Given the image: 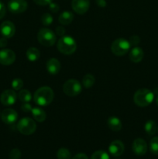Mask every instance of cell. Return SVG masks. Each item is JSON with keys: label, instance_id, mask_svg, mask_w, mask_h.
<instances>
[{"label": "cell", "instance_id": "484cf974", "mask_svg": "<svg viewBox=\"0 0 158 159\" xmlns=\"http://www.w3.org/2000/svg\"><path fill=\"white\" fill-rule=\"evenodd\" d=\"M57 156L58 159H71V153L68 149L62 148L58 150Z\"/></svg>", "mask_w": 158, "mask_h": 159}, {"label": "cell", "instance_id": "603a6c76", "mask_svg": "<svg viewBox=\"0 0 158 159\" xmlns=\"http://www.w3.org/2000/svg\"><path fill=\"white\" fill-rule=\"evenodd\" d=\"M94 82H95V79H94V75L90 73L85 75L82 79V84L85 89H89L92 87L94 85Z\"/></svg>", "mask_w": 158, "mask_h": 159}, {"label": "cell", "instance_id": "8992f818", "mask_svg": "<svg viewBox=\"0 0 158 159\" xmlns=\"http://www.w3.org/2000/svg\"><path fill=\"white\" fill-rule=\"evenodd\" d=\"M63 91L68 96H76L82 91L81 84L77 79H71L64 82L63 85Z\"/></svg>", "mask_w": 158, "mask_h": 159}, {"label": "cell", "instance_id": "b9f144b4", "mask_svg": "<svg viewBox=\"0 0 158 159\" xmlns=\"http://www.w3.org/2000/svg\"><path fill=\"white\" fill-rule=\"evenodd\" d=\"M157 130H158V128H157Z\"/></svg>", "mask_w": 158, "mask_h": 159}, {"label": "cell", "instance_id": "e575fe53", "mask_svg": "<svg viewBox=\"0 0 158 159\" xmlns=\"http://www.w3.org/2000/svg\"><path fill=\"white\" fill-rule=\"evenodd\" d=\"M56 34L57 36H60V37H63L65 34V29L61 26H57V28H56Z\"/></svg>", "mask_w": 158, "mask_h": 159}, {"label": "cell", "instance_id": "30bf717a", "mask_svg": "<svg viewBox=\"0 0 158 159\" xmlns=\"http://www.w3.org/2000/svg\"><path fill=\"white\" fill-rule=\"evenodd\" d=\"M17 95L12 89H6L1 94L0 101L4 106H12L16 102Z\"/></svg>", "mask_w": 158, "mask_h": 159}, {"label": "cell", "instance_id": "f35d334b", "mask_svg": "<svg viewBox=\"0 0 158 159\" xmlns=\"http://www.w3.org/2000/svg\"><path fill=\"white\" fill-rule=\"evenodd\" d=\"M72 159H88V156L85 155V154L80 153V154H77V155H76Z\"/></svg>", "mask_w": 158, "mask_h": 159}, {"label": "cell", "instance_id": "7a4b0ae2", "mask_svg": "<svg viewBox=\"0 0 158 159\" xmlns=\"http://www.w3.org/2000/svg\"><path fill=\"white\" fill-rule=\"evenodd\" d=\"M154 99V94L148 89H139L133 96V101L138 107H146L150 105Z\"/></svg>", "mask_w": 158, "mask_h": 159}, {"label": "cell", "instance_id": "e0dca14e", "mask_svg": "<svg viewBox=\"0 0 158 159\" xmlns=\"http://www.w3.org/2000/svg\"><path fill=\"white\" fill-rule=\"evenodd\" d=\"M144 56L143 51L141 48L139 47H134L133 49L130 51L129 57L131 61L134 62V63H139L143 60Z\"/></svg>", "mask_w": 158, "mask_h": 159}, {"label": "cell", "instance_id": "52a82bcc", "mask_svg": "<svg viewBox=\"0 0 158 159\" xmlns=\"http://www.w3.org/2000/svg\"><path fill=\"white\" fill-rule=\"evenodd\" d=\"M17 129L23 134L30 135L37 130V124L31 118L25 117L19 121L17 124Z\"/></svg>", "mask_w": 158, "mask_h": 159}, {"label": "cell", "instance_id": "ba28073f", "mask_svg": "<svg viewBox=\"0 0 158 159\" xmlns=\"http://www.w3.org/2000/svg\"><path fill=\"white\" fill-rule=\"evenodd\" d=\"M28 4L26 0H10L8 3V9L12 13H23L27 9Z\"/></svg>", "mask_w": 158, "mask_h": 159}, {"label": "cell", "instance_id": "f546056e", "mask_svg": "<svg viewBox=\"0 0 158 159\" xmlns=\"http://www.w3.org/2000/svg\"><path fill=\"white\" fill-rule=\"evenodd\" d=\"M21 158V152L18 148H14L9 152V158L10 159H20Z\"/></svg>", "mask_w": 158, "mask_h": 159}, {"label": "cell", "instance_id": "836d02e7", "mask_svg": "<svg viewBox=\"0 0 158 159\" xmlns=\"http://www.w3.org/2000/svg\"><path fill=\"white\" fill-rule=\"evenodd\" d=\"M49 8H50V10L52 12H57L60 9V7H59L57 3H54V2H51L50 4H49Z\"/></svg>", "mask_w": 158, "mask_h": 159}, {"label": "cell", "instance_id": "6da1fadb", "mask_svg": "<svg viewBox=\"0 0 158 159\" xmlns=\"http://www.w3.org/2000/svg\"><path fill=\"white\" fill-rule=\"evenodd\" d=\"M54 93L52 89L48 86L39 88L33 95V100L38 106L46 107L52 102Z\"/></svg>", "mask_w": 158, "mask_h": 159}, {"label": "cell", "instance_id": "ab89813d", "mask_svg": "<svg viewBox=\"0 0 158 159\" xmlns=\"http://www.w3.org/2000/svg\"><path fill=\"white\" fill-rule=\"evenodd\" d=\"M156 105L158 106V96H157V98H156Z\"/></svg>", "mask_w": 158, "mask_h": 159}, {"label": "cell", "instance_id": "277c9868", "mask_svg": "<svg viewBox=\"0 0 158 159\" xmlns=\"http://www.w3.org/2000/svg\"><path fill=\"white\" fill-rule=\"evenodd\" d=\"M39 43L45 47H51L55 43L57 37L54 31L48 28H42L37 34Z\"/></svg>", "mask_w": 158, "mask_h": 159}, {"label": "cell", "instance_id": "d590c367", "mask_svg": "<svg viewBox=\"0 0 158 159\" xmlns=\"http://www.w3.org/2000/svg\"><path fill=\"white\" fill-rule=\"evenodd\" d=\"M6 6H5V5L0 1V20L4 17V16L6 15Z\"/></svg>", "mask_w": 158, "mask_h": 159}, {"label": "cell", "instance_id": "ffe728a7", "mask_svg": "<svg viewBox=\"0 0 158 159\" xmlns=\"http://www.w3.org/2000/svg\"><path fill=\"white\" fill-rule=\"evenodd\" d=\"M40 57V52L37 48L31 47L26 51V57L29 61H37Z\"/></svg>", "mask_w": 158, "mask_h": 159}, {"label": "cell", "instance_id": "4316f807", "mask_svg": "<svg viewBox=\"0 0 158 159\" xmlns=\"http://www.w3.org/2000/svg\"><path fill=\"white\" fill-rule=\"evenodd\" d=\"M91 159H109V155L107 152L102 150L96 151L92 154Z\"/></svg>", "mask_w": 158, "mask_h": 159}, {"label": "cell", "instance_id": "1f68e13d", "mask_svg": "<svg viewBox=\"0 0 158 159\" xmlns=\"http://www.w3.org/2000/svg\"><path fill=\"white\" fill-rule=\"evenodd\" d=\"M21 110L25 113H29V112L32 111L33 107L29 102H23L21 106Z\"/></svg>", "mask_w": 158, "mask_h": 159}, {"label": "cell", "instance_id": "44dd1931", "mask_svg": "<svg viewBox=\"0 0 158 159\" xmlns=\"http://www.w3.org/2000/svg\"><path fill=\"white\" fill-rule=\"evenodd\" d=\"M31 113H32L33 118L36 120V121H37V122H43L46 118V113H45L42 109L38 108V107L33 108Z\"/></svg>", "mask_w": 158, "mask_h": 159}, {"label": "cell", "instance_id": "3957f363", "mask_svg": "<svg viewBox=\"0 0 158 159\" xmlns=\"http://www.w3.org/2000/svg\"><path fill=\"white\" fill-rule=\"evenodd\" d=\"M57 48L61 54L71 55L75 52L77 49V43L73 37L70 36H63L58 40Z\"/></svg>", "mask_w": 158, "mask_h": 159}, {"label": "cell", "instance_id": "cb8c5ba5", "mask_svg": "<svg viewBox=\"0 0 158 159\" xmlns=\"http://www.w3.org/2000/svg\"><path fill=\"white\" fill-rule=\"evenodd\" d=\"M18 98L21 102H29L32 99V95L30 92L27 89L20 90L18 93Z\"/></svg>", "mask_w": 158, "mask_h": 159}, {"label": "cell", "instance_id": "d6a6232c", "mask_svg": "<svg viewBox=\"0 0 158 159\" xmlns=\"http://www.w3.org/2000/svg\"><path fill=\"white\" fill-rule=\"evenodd\" d=\"M52 1L53 0H33L34 2L39 6H46V5L50 4Z\"/></svg>", "mask_w": 158, "mask_h": 159}, {"label": "cell", "instance_id": "f1b7e54d", "mask_svg": "<svg viewBox=\"0 0 158 159\" xmlns=\"http://www.w3.org/2000/svg\"><path fill=\"white\" fill-rule=\"evenodd\" d=\"M23 81L21 79H15L12 82V87L14 90H20L23 86Z\"/></svg>", "mask_w": 158, "mask_h": 159}, {"label": "cell", "instance_id": "5bb4252c", "mask_svg": "<svg viewBox=\"0 0 158 159\" xmlns=\"http://www.w3.org/2000/svg\"><path fill=\"white\" fill-rule=\"evenodd\" d=\"M2 120L6 124H12L18 119V113L13 109H6L2 113Z\"/></svg>", "mask_w": 158, "mask_h": 159}, {"label": "cell", "instance_id": "74e56055", "mask_svg": "<svg viewBox=\"0 0 158 159\" xmlns=\"http://www.w3.org/2000/svg\"><path fill=\"white\" fill-rule=\"evenodd\" d=\"M95 2H96V4H97L99 7L104 8L107 5L106 1H105V0H95Z\"/></svg>", "mask_w": 158, "mask_h": 159}, {"label": "cell", "instance_id": "83f0119b", "mask_svg": "<svg viewBox=\"0 0 158 159\" xmlns=\"http://www.w3.org/2000/svg\"><path fill=\"white\" fill-rule=\"evenodd\" d=\"M53 17L50 13H44L41 16V22L44 26H50L53 23Z\"/></svg>", "mask_w": 158, "mask_h": 159}, {"label": "cell", "instance_id": "7c38bea8", "mask_svg": "<svg viewBox=\"0 0 158 159\" xmlns=\"http://www.w3.org/2000/svg\"><path fill=\"white\" fill-rule=\"evenodd\" d=\"M133 152L139 156L144 155L147 152V144L142 138H136L133 143Z\"/></svg>", "mask_w": 158, "mask_h": 159}, {"label": "cell", "instance_id": "4dcf8cb0", "mask_svg": "<svg viewBox=\"0 0 158 159\" xmlns=\"http://www.w3.org/2000/svg\"><path fill=\"white\" fill-rule=\"evenodd\" d=\"M129 41L131 46H136V45L139 44V42H140V38H139V36L133 35L130 37Z\"/></svg>", "mask_w": 158, "mask_h": 159}, {"label": "cell", "instance_id": "9a60e30c", "mask_svg": "<svg viewBox=\"0 0 158 159\" xmlns=\"http://www.w3.org/2000/svg\"><path fill=\"white\" fill-rule=\"evenodd\" d=\"M124 149H125L124 144L119 140L113 141L108 147V151H109L110 154L114 157H119L122 155V153L124 152Z\"/></svg>", "mask_w": 158, "mask_h": 159}, {"label": "cell", "instance_id": "d4e9b609", "mask_svg": "<svg viewBox=\"0 0 158 159\" xmlns=\"http://www.w3.org/2000/svg\"><path fill=\"white\" fill-rule=\"evenodd\" d=\"M150 150L152 154L158 155V137L152 138L150 142Z\"/></svg>", "mask_w": 158, "mask_h": 159}, {"label": "cell", "instance_id": "8d00e7d4", "mask_svg": "<svg viewBox=\"0 0 158 159\" xmlns=\"http://www.w3.org/2000/svg\"><path fill=\"white\" fill-rule=\"evenodd\" d=\"M8 42H7V38L5 37H2L0 38V48H3L5 47H6L7 45Z\"/></svg>", "mask_w": 158, "mask_h": 159}, {"label": "cell", "instance_id": "60d3db41", "mask_svg": "<svg viewBox=\"0 0 158 159\" xmlns=\"http://www.w3.org/2000/svg\"><path fill=\"white\" fill-rule=\"evenodd\" d=\"M115 159H119V158H115Z\"/></svg>", "mask_w": 158, "mask_h": 159}, {"label": "cell", "instance_id": "ac0fdd59", "mask_svg": "<svg viewBox=\"0 0 158 159\" xmlns=\"http://www.w3.org/2000/svg\"><path fill=\"white\" fill-rule=\"evenodd\" d=\"M108 128L112 131H119L122 129V124L120 120L117 116H110L107 121Z\"/></svg>", "mask_w": 158, "mask_h": 159}, {"label": "cell", "instance_id": "d6986e66", "mask_svg": "<svg viewBox=\"0 0 158 159\" xmlns=\"http://www.w3.org/2000/svg\"><path fill=\"white\" fill-rule=\"evenodd\" d=\"M74 20V15L69 11H64L59 16V23L62 25H68Z\"/></svg>", "mask_w": 158, "mask_h": 159}, {"label": "cell", "instance_id": "7402d4cb", "mask_svg": "<svg viewBox=\"0 0 158 159\" xmlns=\"http://www.w3.org/2000/svg\"><path fill=\"white\" fill-rule=\"evenodd\" d=\"M144 129H145V131L147 134L150 135H154L156 134V130H157V126L155 121L153 120H148L146 122L145 126H144Z\"/></svg>", "mask_w": 158, "mask_h": 159}, {"label": "cell", "instance_id": "4fadbf2b", "mask_svg": "<svg viewBox=\"0 0 158 159\" xmlns=\"http://www.w3.org/2000/svg\"><path fill=\"white\" fill-rule=\"evenodd\" d=\"M0 33L3 37L11 38L15 33V26L11 21H5L0 25Z\"/></svg>", "mask_w": 158, "mask_h": 159}, {"label": "cell", "instance_id": "2e32d148", "mask_svg": "<svg viewBox=\"0 0 158 159\" xmlns=\"http://www.w3.org/2000/svg\"><path fill=\"white\" fill-rule=\"evenodd\" d=\"M60 68H61V65L57 58L53 57V58L49 59L46 62V70L50 75H57L60 71Z\"/></svg>", "mask_w": 158, "mask_h": 159}, {"label": "cell", "instance_id": "8fae6325", "mask_svg": "<svg viewBox=\"0 0 158 159\" xmlns=\"http://www.w3.org/2000/svg\"><path fill=\"white\" fill-rule=\"evenodd\" d=\"M71 6L73 10L76 13L82 15L87 12L89 9L90 1L89 0H72Z\"/></svg>", "mask_w": 158, "mask_h": 159}, {"label": "cell", "instance_id": "9c48e42d", "mask_svg": "<svg viewBox=\"0 0 158 159\" xmlns=\"http://www.w3.org/2000/svg\"><path fill=\"white\" fill-rule=\"evenodd\" d=\"M15 61V54L10 49H2L0 51V64L2 65H10Z\"/></svg>", "mask_w": 158, "mask_h": 159}, {"label": "cell", "instance_id": "5b68a950", "mask_svg": "<svg viewBox=\"0 0 158 159\" xmlns=\"http://www.w3.org/2000/svg\"><path fill=\"white\" fill-rule=\"evenodd\" d=\"M131 48L129 41L124 38H118L112 43L111 51L115 55L123 56L129 52Z\"/></svg>", "mask_w": 158, "mask_h": 159}]
</instances>
